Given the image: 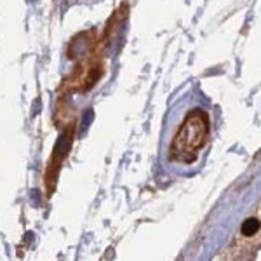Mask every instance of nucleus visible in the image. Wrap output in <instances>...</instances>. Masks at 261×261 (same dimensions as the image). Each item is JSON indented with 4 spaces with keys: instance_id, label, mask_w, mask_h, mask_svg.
<instances>
[{
    "instance_id": "1",
    "label": "nucleus",
    "mask_w": 261,
    "mask_h": 261,
    "mask_svg": "<svg viewBox=\"0 0 261 261\" xmlns=\"http://www.w3.org/2000/svg\"><path fill=\"white\" fill-rule=\"evenodd\" d=\"M209 133L208 115L204 112H191L187 117V121L179 129L178 136L174 138L173 146H171V155L173 158L179 160H193L197 150L206 143V138Z\"/></svg>"
},
{
    "instance_id": "2",
    "label": "nucleus",
    "mask_w": 261,
    "mask_h": 261,
    "mask_svg": "<svg viewBox=\"0 0 261 261\" xmlns=\"http://www.w3.org/2000/svg\"><path fill=\"white\" fill-rule=\"evenodd\" d=\"M260 221L254 220V218H249V220L244 221V225H242V233H244L245 237H251L254 235V233H258V230H260Z\"/></svg>"
}]
</instances>
